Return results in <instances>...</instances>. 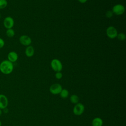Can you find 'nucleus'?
Instances as JSON below:
<instances>
[{
    "mask_svg": "<svg viewBox=\"0 0 126 126\" xmlns=\"http://www.w3.org/2000/svg\"><path fill=\"white\" fill-rule=\"evenodd\" d=\"M13 63L8 60H4L0 63V71L4 74L8 75L10 74L13 71Z\"/></svg>",
    "mask_w": 126,
    "mask_h": 126,
    "instance_id": "f257e3e1",
    "label": "nucleus"
},
{
    "mask_svg": "<svg viewBox=\"0 0 126 126\" xmlns=\"http://www.w3.org/2000/svg\"><path fill=\"white\" fill-rule=\"evenodd\" d=\"M51 66L52 69L56 72L61 71L63 69V64L61 62L57 59H54L51 61Z\"/></svg>",
    "mask_w": 126,
    "mask_h": 126,
    "instance_id": "f03ea898",
    "label": "nucleus"
},
{
    "mask_svg": "<svg viewBox=\"0 0 126 126\" xmlns=\"http://www.w3.org/2000/svg\"><path fill=\"white\" fill-rule=\"evenodd\" d=\"M107 36L110 39H114L117 37L118 35V31L117 29L113 26H109L106 30Z\"/></svg>",
    "mask_w": 126,
    "mask_h": 126,
    "instance_id": "7ed1b4c3",
    "label": "nucleus"
},
{
    "mask_svg": "<svg viewBox=\"0 0 126 126\" xmlns=\"http://www.w3.org/2000/svg\"><path fill=\"white\" fill-rule=\"evenodd\" d=\"M112 11L113 14L117 15H121L125 12V8L124 6L121 4H117L113 6Z\"/></svg>",
    "mask_w": 126,
    "mask_h": 126,
    "instance_id": "20e7f679",
    "label": "nucleus"
},
{
    "mask_svg": "<svg viewBox=\"0 0 126 126\" xmlns=\"http://www.w3.org/2000/svg\"><path fill=\"white\" fill-rule=\"evenodd\" d=\"M62 89V87L60 84L58 83H55L52 84L50 86L49 91L50 93L53 94H58L61 93Z\"/></svg>",
    "mask_w": 126,
    "mask_h": 126,
    "instance_id": "39448f33",
    "label": "nucleus"
},
{
    "mask_svg": "<svg viewBox=\"0 0 126 126\" xmlns=\"http://www.w3.org/2000/svg\"><path fill=\"white\" fill-rule=\"evenodd\" d=\"M84 110H85V107L84 105H83L82 103H78L74 107L73 109V112L75 115L80 116L83 113Z\"/></svg>",
    "mask_w": 126,
    "mask_h": 126,
    "instance_id": "423d86ee",
    "label": "nucleus"
},
{
    "mask_svg": "<svg viewBox=\"0 0 126 126\" xmlns=\"http://www.w3.org/2000/svg\"><path fill=\"white\" fill-rule=\"evenodd\" d=\"M14 25V21L13 18L10 16L6 17L3 20V26L6 29H11Z\"/></svg>",
    "mask_w": 126,
    "mask_h": 126,
    "instance_id": "0eeeda50",
    "label": "nucleus"
},
{
    "mask_svg": "<svg viewBox=\"0 0 126 126\" xmlns=\"http://www.w3.org/2000/svg\"><path fill=\"white\" fill-rule=\"evenodd\" d=\"M20 43L24 46H28L32 43V39L27 35H22L19 37Z\"/></svg>",
    "mask_w": 126,
    "mask_h": 126,
    "instance_id": "6e6552de",
    "label": "nucleus"
},
{
    "mask_svg": "<svg viewBox=\"0 0 126 126\" xmlns=\"http://www.w3.org/2000/svg\"><path fill=\"white\" fill-rule=\"evenodd\" d=\"M8 104L7 97L3 94H0V109H4L6 108Z\"/></svg>",
    "mask_w": 126,
    "mask_h": 126,
    "instance_id": "1a4fd4ad",
    "label": "nucleus"
},
{
    "mask_svg": "<svg viewBox=\"0 0 126 126\" xmlns=\"http://www.w3.org/2000/svg\"><path fill=\"white\" fill-rule=\"evenodd\" d=\"M18 54L14 51H11L7 55L8 60L12 63L16 62L18 60Z\"/></svg>",
    "mask_w": 126,
    "mask_h": 126,
    "instance_id": "9d476101",
    "label": "nucleus"
},
{
    "mask_svg": "<svg viewBox=\"0 0 126 126\" xmlns=\"http://www.w3.org/2000/svg\"><path fill=\"white\" fill-rule=\"evenodd\" d=\"M34 54V48L31 45L27 46L25 50V54L28 57H32Z\"/></svg>",
    "mask_w": 126,
    "mask_h": 126,
    "instance_id": "9b49d317",
    "label": "nucleus"
},
{
    "mask_svg": "<svg viewBox=\"0 0 126 126\" xmlns=\"http://www.w3.org/2000/svg\"><path fill=\"white\" fill-rule=\"evenodd\" d=\"M103 125L102 120L98 117L95 118L93 119L92 121L93 126H102Z\"/></svg>",
    "mask_w": 126,
    "mask_h": 126,
    "instance_id": "f8f14e48",
    "label": "nucleus"
},
{
    "mask_svg": "<svg viewBox=\"0 0 126 126\" xmlns=\"http://www.w3.org/2000/svg\"><path fill=\"white\" fill-rule=\"evenodd\" d=\"M5 33L6 36L9 38H12L15 35V31L12 28L7 29Z\"/></svg>",
    "mask_w": 126,
    "mask_h": 126,
    "instance_id": "ddd939ff",
    "label": "nucleus"
},
{
    "mask_svg": "<svg viewBox=\"0 0 126 126\" xmlns=\"http://www.w3.org/2000/svg\"><path fill=\"white\" fill-rule=\"evenodd\" d=\"M70 100L71 103L73 104H77L78 103L79 100V97L76 94H72L70 98Z\"/></svg>",
    "mask_w": 126,
    "mask_h": 126,
    "instance_id": "4468645a",
    "label": "nucleus"
},
{
    "mask_svg": "<svg viewBox=\"0 0 126 126\" xmlns=\"http://www.w3.org/2000/svg\"><path fill=\"white\" fill-rule=\"evenodd\" d=\"M60 94L61 96L63 98H65L68 96L69 94V92L66 89H62V91Z\"/></svg>",
    "mask_w": 126,
    "mask_h": 126,
    "instance_id": "2eb2a0df",
    "label": "nucleus"
},
{
    "mask_svg": "<svg viewBox=\"0 0 126 126\" xmlns=\"http://www.w3.org/2000/svg\"><path fill=\"white\" fill-rule=\"evenodd\" d=\"M117 37L120 41H124L126 39V35L125 33L120 32L119 33H118Z\"/></svg>",
    "mask_w": 126,
    "mask_h": 126,
    "instance_id": "dca6fc26",
    "label": "nucleus"
},
{
    "mask_svg": "<svg viewBox=\"0 0 126 126\" xmlns=\"http://www.w3.org/2000/svg\"><path fill=\"white\" fill-rule=\"evenodd\" d=\"M7 5L6 0H0V9L5 8Z\"/></svg>",
    "mask_w": 126,
    "mask_h": 126,
    "instance_id": "f3484780",
    "label": "nucleus"
},
{
    "mask_svg": "<svg viewBox=\"0 0 126 126\" xmlns=\"http://www.w3.org/2000/svg\"><path fill=\"white\" fill-rule=\"evenodd\" d=\"M113 15V13L112 10H108L106 13H105V16L107 18H111L112 17Z\"/></svg>",
    "mask_w": 126,
    "mask_h": 126,
    "instance_id": "a211bd4d",
    "label": "nucleus"
},
{
    "mask_svg": "<svg viewBox=\"0 0 126 126\" xmlns=\"http://www.w3.org/2000/svg\"><path fill=\"white\" fill-rule=\"evenodd\" d=\"M55 77L57 79H61L63 77V74L60 71V72H56L55 74Z\"/></svg>",
    "mask_w": 126,
    "mask_h": 126,
    "instance_id": "6ab92c4d",
    "label": "nucleus"
},
{
    "mask_svg": "<svg viewBox=\"0 0 126 126\" xmlns=\"http://www.w3.org/2000/svg\"><path fill=\"white\" fill-rule=\"evenodd\" d=\"M4 44H5V43H4L3 39L0 38V49L2 48L4 46Z\"/></svg>",
    "mask_w": 126,
    "mask_h": 126,
    "instance_id": "aec40b11",
    "label": "nucleus"
},
{
    "mask_svg": "<svg viewBox=\"0 0 126 126\" xmlns=\"http://www.w3.org/2000/svg\"><path fill=\"white\" fill-rule=\"evenodd\" d=\"M88 0H78V1L81 3H85Z\"/></svg>",
    "mask_w": 126,
    "mask_h": 126,
    "instance_id": "412c9836",
    "label": "nucleus"
},
{
    "mask_svg": "<svg viewBox=\"0 0 126 126\" xmlns=\"http://www.w3.org/2000/svg\"><path fill=\"white\" fill-rule=\"evenodd\" d=\"M1 114H2V110H1V109H0V117L1 115Z\"/></svg>",
    "mask_w": 126,
    "mask_h": 126,
    "instance_id": "4be33fe9",
    "label": "nucleus"
},
{
    "mask_svg": "<svg viewBox=\"0 0 126 126\" xmlns=\"http://www.w3.org/2000/svg\"><path fill=\"white\" fill-rule=\"evenodd\" d=\"M1 125H2V123H1V122L0 121V126H1Z\"/></svg>",
    "mask_w": 126,
    "mask_h": 126,
    "instance_id": "5701e85b",
    "label": "nucleus"
},
{
    "mask_svg": "<svg viewBox=\"0 0 126 126\" xmlns=\"http://www.w3.org/2000/svg\"><path fill=\"white\" fill-rule=\"evenodd\" d=\"M0 17H1V16H0Z\"/></svg>",
    "mask_w": 126,
    "mask_h": 126,
    "instance_id": "b1692460",
    "label": "nucleus"
}]
</instances>
